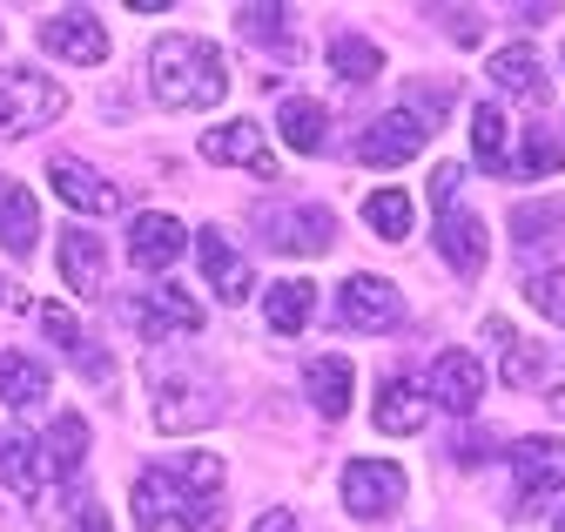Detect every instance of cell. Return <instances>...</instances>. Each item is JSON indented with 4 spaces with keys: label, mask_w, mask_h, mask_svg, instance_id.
<instances>
[{
    "label": "cell",
    "mask_w": 565,
    "mask_h": 532,
    "mask_svg": "<svg viewBox=\"0 0 565 532\" xmlns=\"http://www.w3.org/2000/svg\"><path fill=\"white\" fill-rule=\"evenodd\" d=\"M149 88L156 102L169 108H216L230 95V68H223V54L195 41V34H162L156 54H149Z\"/></svg>",
    "instance_id": "6da1fadb"
},
{
    "label": "cell",
    "mask_w": 565,
    "mask_h": 532,
    "mask_svg": "<svg viewBox=\"0 0 565 532\" xmlns=\"http://www.w3.org/2000/svg\"><path fill=\"white\" fill-rule=\"evenodd\" d=\"M216 405H223V391H216V377H209L202 364H189V358H162L156 371H149V412H156V432H195V425H209L216 418Z\"/></svg>",
    "instance_id": "7a4b0ae2"
},
{
    "label": "cell",
    "mask_w": 565,
    "mask_h": 532,
    "mask_svg": "<svg viewBox=\"0 0 565 532\" xmlns=\"http://www.w3.org/2000/svg\"><path fill=\"white\" fill-rule=\"evenodd\" d=\"M445 108H451V95H445V88L424 95V108H417V102L391 108L384 121H371L364 136H358V156H364L371 169H397V162H411L424 142H431V128L445 121Z\"/></svg>",
    "instance_id": "3957f363"
},
{
    "label": "cell",
    "mask_w": 565,
    "mask_h": 532,
    "mask_svg": "<svg viewBox=\"0 0 565 532\" xmlns=\"http://www.w3.org/2000/svg\"><path fill=\"white\" fill-rule=\"evenodd\" d=\"M135 519H141V532H216V512L195 506V492L169 465H149L135 479Z\"/></svg>",
    "instance_id": "277c9868"
},
{
    "label": "cell",
    "mask_w": 565,
    "mask_h": 532,
    "mask_svg": "<svg viewBox=\"0 0 565 532\" xmlns=\"http://www.w3.org/2000/svg\"><path fill=\"white\" fill-rule=\"evenodd\" d=\"M67 108V95L34 68H0V142H28Z\"/></svg>",
    "instance_id": "5b68a950"
},
{
    "label": "cell",
    "mask_w": 565,
    "mask_h": 532,
    "mask_svg": "<svg viewBox=\"0 0 565 532\" xmlns=\"http://www.w3.org/2000/svg\"><path fill=\"white\" fill-rule=\"evenodd\" d=\"M41 47L67 68H95V61H108V28L95 21V8H61L41 21Z\"/></svg>",
    "instance_id": "8992f818"
},
{
    "label": "cell",
    "mask_w": 565,
    "mask_h": 532,
    "mask_svg": "<svg viewBox=\"0 0 565 532\" xmlns=\"http://www.w3.org/2000/svg\"><path fill=\"white\" fill-rule=\"evenodd\" d=\"M404 506V465H391V458H358L343 472V512L350 519H384V512H397Z\"/></svg>",
    "instance_id": "52a82bcc"
},
{
    "label": "cell",
    "mask_w": 565,
    "mask_h": 532,
    "mask_svg": "<svg viewBox=\"0 0 565 532\" xmlns=\"http://www.w3.org/2000/svg\"><path fill=\"white\" fill-rule=\"evenodd\" d=\"M337 323H343V330H397V323H404L397 284H384V277H350V284L337 290Z\"/></svg>",
    "instance_id": "ba28073f"
},
{
    "label": "cell",
    "mask_w": 565,
    "mask_h": 532,
    "mask_svg": "<svg viewBox=\"0 0 565 532\" xmlns=\"http://www.w3.org/2000/svg\"><path fill=\"white\" fill-rule=\"evenodd\" d=\"M182 249H189V230L175 216H162V210H141L128 223V263L135 270H169Z\"/></svg>",
    "instance_id": "9c48e42d"
},
{
    "label": "cell",
    "mask_w": 565,
    "mask_h": 532,
    "mask_svg": "<svg viewBox=\"0 0 565 532\" xmlns=\"http://www.w3.org/2000/svg\"><path fill=\"white\" fill-rule=\"evenodd\" d=\"M202 156H209V162H223V169L276 175V156H269V142H263V128H256V121H223V128H209V136H202Z\"/></svg>",
    "instance_id": "30bf717a"
},
{
    "label": "cell",
    "mask_w": 565,
    "mask_h": 532,
    "mask_svg": "<svg viewBox=\"0 0 565 532\" xmlns=\"http://www.w3.org/2000/svg\"><path fill=\"white\" fill-rule=\"evenodd\" d=\"M135 310V330H141V338H189V330H202V310H195V297L189 290H175V284H162L156 297H135L128 304Z\"/></svg>",
    "instance_id": "8fae6325"
},
{
    "label": "cell",
    "mask_w": 565,
    "mask_h": 532,
    "mask_svg": "<svg viewBox=\"0 0 565 532\" xmlns=\"http://www.w3.org/2000/svg\"><path fill=\"white\" fill-rule=\"evenodd\" d=\"M47 182H54L61 203L82 210V216H115V210H121V189H115L108 175H95L88 162H67V156H61V162L47 169Z\"/></svg>",
    "instance_id": "7c38bea8"
},
{
    "label": "cell",
    "mask_w": 565,
    "mask_h": 532,
    "mask_svg": "<svg viewBox=\"0 0 565 532\" xmlns=\"http://www.w3.org/2000/svg\"><path fill=\"white\" fill-rule=\"evenodd\" d=\"M41 486H54V479H67V472H82V458H88V418L82 412H61V418H47V432H41Z\"/></svg>",
    "instance_id": "4fadbf2b"
},
{
    "label": "cell",
    "mask_w": 565,
    "mask_h": 532,
    "mask_svg": "<svg viewBox=\"0 0 565 532\" xmlns=\"http://www.w3.org/2000/svg\"><path fill=\"white\" fill-rule=\"evenodd\" d=\"M512 236L525 256H539L545 270H558V256H565V203H519L512 210Z\"/></svg>",
    "instance_id": "5bb4252c"
},
{
    "label": "cell",
    "mask_w": 565,
    "mask_h": 532,
    "mask_svg": "<svg viewBox=\"0 0 565 532\" xmlns=\"http://www.w3.org/2000/svg\"><path fill=\"white\" fill-rule=\"evenodd\" d=\"M512 479H519L525 499L558 492L565 486V438H525V445H512Z\"/></svg>",
    "instance_id": "9a60e30c"
},
{
    "label": "cell",
    "mask_w": 565,
    "mask_h": 532,
    "mask_svg": "<svg viewBox=\"0 0 565 532\" xmlns=\"http://www.w3.org/2000/svg\"><path fill=\"white\" fill-rule=\"evenodd\" d=\"M263 243L276 256H310V249H330V216L297 203L290 216H263Z\"/></svg>",
    "instance_id": "2e32d148"
},
{
    "label": "cell",
    "mask_w": 565,
    "mask_h": 532,
    "mask_svg": "<svg viewBox=\"0 0 565 532\" xmlns=\"http://www.w3.org/2000/svg\"><path fill=\"white\" fill-rule=\"evenodd\" d=\"M431 397H438L445 412H458V418H465L478 397H484V364H478L471 351H445V358L431 364Z\"/></svg>",
    "instance_id": "e0dca14e"
},
{
    "label": "cell",
    "mask_w": 565,
    "mask_h": 532,
    "mask_svg": "<svg viewBox=\"0 0 565 532\" xmlns=\"http://www.w3.org/2000/svg\"><path fill=\"white\" fill-rule=\"evenodd\" d=\"M438 256L451 263V270L478 277V270H484V256H491L484 223H478V216H465V210H438Z\"/></svg>",
    "instance_id": "ac0fdd59"
},
{
    "label": "cell",
    "mask_w": 565,
    "mask_h": 532,
    "mask_svg": "<svg viewBox=\"0 0 565 532\" xmlns=\"http://www.w3.org/2000/svg\"><path fill=\"white\" fill-rule=\"evenodd\" d=\"M195 249H202V270H209V284H216V297H223V304H243V297H249V263L230 249V236H223V230H202Z\"/></svg>",
    "instance_id": "d6986e66"
},
{
    "label": "cell",
    "mask_w": 565,
    "mask_h": 532,
    "mask_svg": "<svg viewBox=\"0 0 565 532\" xmlns=\"http://www.w3.org/2000/svg\"><path fill=\"white\" fill-rule=\"evenodd\" d=\"M47 391H54V371H47L41 358H28V351H0V397H8L14 412H34Z\"/></svg>",
    "instance_id": "ffe728a7"
},
{
    "label": "cell",
    "mask_w": 565,
    "mask_h": 532,
    "mask_svg": "<svg viewBox=\"0 0 565 532\" xmlns=\"http://www.w3.org/2000/svg\"><path fill=\"white\" fill-rule=\"evenodd\" d=\"M310 310H317V284L310 277H282V284H269V297H263V317H269V330H303L310 323Z\"/></svg>",
    "instance_id": "44dd1931"
},
{
    "label": "cell",
    "mask_w": 565,
    "mask_h": 532,
    "mask_svg": "<svg viewBox=\"0 0 565 532\" xmlns=\"http://www.w3.org/2000/svg\"><path fill=\"white\" fill-rule=\"evenodd\" d=\"M102 243L88 236V230H67L61 236V277H67V290H82V297H95L102 290Z\"/></svg>",
    "instance_id": "7402d4cb"
},
{
    "label": "cell",
    "mask_w": 565,
    "mask_h": 532,
    "mask_svg": "<svg viewBox=\"0 0 565 532\" xmlns=\"http://www.w3.org/2000/svg\"><path fill=\"white\" fill-rule=\"evenodd\" d=\"M34 236H41V203H34V195L28 189H0V243H8L14 256H28L34 249Z\"/></svg>",
    "instance_id": "603a6c76"
},
{
    "label": "cell",
    "mask_w": 565,
    "mask_h": 532,
    "mask_svg": "<svg viewBox=\"0 0 565 532\" xmlns=\"http://www.w3.org/2000/svg\"><path fill=\"white\" fill-rule=\"evenodd\" d=\"M350 384H358V377H350L343 358H317V364L303 371V391H310V405H317L323 418H343V412H350Z\"/></svg>",
    "instance_id": "cb8c5ba5"
},
{
    "label": "cell",
    "mask_w": 565,
    "mask_h": 532,
    "mask_svg": "<svg viewBox=\"0 0 565 532\" xmlns=\"http://www.w3.org/2000/svg\"><path fill=\"white\" fill-rule=\"evenodd\" d=\"M377 425H384L391 438H411V432L424 425V391H417L411 377H391V384L377 391Z\"/></svg>",
    "instance_id": "d4e9b609"
},
{
    "label": "cell",
    "mask_w": 565,
    "mask_h": 532,
    "mask_svg": "<svg viewBox=\"0 0 565 532\" xmlns=\"http://www.w3.org/2000/svg\"><path fill=\"white\" fill-rule=\"evenodd\" d=\"M0 479H8V492H21V499L41 492V451H34L28 432H8V438H0Z\"/></svg>",
    "instance_id": "484cf974"
},
{
    "label": "cell",
    "mask_w": 565,
    "mask_h": 532,
    "mask_svg": "<svg viewBox=\"0 0 565 532\" xmlns=\"http://www.w3.org/2000/svg\"><path fill=\"white\" fill-rule=\"evenodd\" d=\"M330 68H337L343 82H377L384 54H377V41H364V34H330Z\"/></svg>",
    "instance_id": "4316f807"
},
{
    "label": "cell",
    "mask_w": 565,
    "mask_h": 532,
    "mask_svg": "<svg viewBox=\"0 0 565 532\" xmlns=\"http://www.w3.org/2000/svg\"><path fill=\"white\" fill-rule=\"evenodd\" d=\"M323 136H330V121H323V108H317V102H303V95L282 102V142H290V149L317 156V149H323Z\"/></svg>",
    "instance_id": "83f0119b"
},
{
    "label": "cell",
    "mask_w": 565,
    "mask_h": 532,
    "mask_svg": "<svg viewBox=\"0 0 565 532\" xmlns=\"http://www.w3.org/2000/svg\"><path fill=\"white\" fill-rule=\"evenodd\" d=\"M471 156L491 169V175H505V115L499 108H471Z\"/></svg>",
    "instance_id": "f1b7e54d"
},
{
    "label": "cell",
    "mask_w": 565,
    "mask_h": 532,
    "mask_svg": "<svg viewBox=\"0 0 565 532\" xmlns=\"http://www.w3.org/2000/svg\"><path fill=\"white\" fill-rule=\"evenodd\" d=\"M491 82L525 88V95H545V68H539L532 47H499V54H491Z\"/></svg>",
    "instance_id": "f546056e"
},
{
    "label": "cell",
    "mask_w": 565,
    "mask_h": 532,
    "mask_svg": "<svg viewBox=\"0 0 565 532\" xmlns=\"http://www.w3.org/2000/svg\"><path fill=\"white\" fill-rule=\"evenodd\" d=\"M364 223L377 230V236H411V195L404 189H377V195H364Z\"/></svg>",
    "instance_id": "4dcf8cb0"
},
{
    "label": "cell",
    "mask_w": 565,
    "mask_h": 532,
    "mask_svg": "<svg viewBox=\"0 0 565 532\" xmlns=\"http://www.w3.org/2000/svg\"><path fill=\"white\" fill-rule=\"evenodd\" d=\"M236 28H243L249 41L290 47V34H297V8H236Z\"/></svg>",
    "instance_id": "1f68e13d"
},
{
    "label": "cell",
    "mask_w": 565,
    "mask_h": 532,
    "mask_svg": "<svg viewBox=\"0 0 565 532\" xmlns=\"http://www.w3.org/2000/svg\"><path fill=\"white\" fill-rule=\"evenodd\" d=\"M525 304L545 310L552 323H565V270H532L525 277Z\"/></svg>",
    "instance_id": "d6a6232c"
},
{
    "label": "cell",
    "mask_w": 565,
    "mask_h": 532,
    "mask_svg": "<svg viewBox=\"0 0 565 532\" xmlns=\"http://www.w3.org/2000/svg\"><path fill=\"white\" fill-rule=\"evenodd\" d=\"M169 472L202 499V492H223V458L216 451H195V458H182V465H169Z\"/></svg>",
    "instance_id": "836d02e7"
},
{
    "label": "cell",
    "mask_w": 565,
    "mask_h": 532,
    "mask_svg": "<svg viewBox=\"0 0 565 532\" xmlns=\"http://www.w3.org/2000/svg\"><path fill=\"white\" fill-rule=\"evenodd\" d=\"M565 162V149L552 142V136H525V149H519V162L505 169V175H552Z\"/></svg>",
    "instance_id": "e575fe53"
},
{
    "label": "cell",
    "mask_w": 565,
    "mask_h": 532,
    "mask_svg": "<svg viewBox=\"0 0 565 532\" xmlns=\"http://www.w3.org/2000/svg\"><path fill=\"white\" fill-rule=\"evenodd\" d=\"M491 338H499V344H505V384H532V377H539V364H545L539 351H525V344L512 338V330H505V323H491Z\"/></svg>",
    "instance_id": "d590c367"
},
{
    "label": "cell",
    "mask_w": 565,
    "mask_h": 532,
    "mask_svg": "<svg viewBox=\"0 0 565 532\" xmlns=\"http://www.w3.org/2000/svg\"><path fill=\"white\" fill-rule=\"evenodd\" d=\"M34 317H41V330H47L54 344H67V351L82 344V323H75V310H67V304H34Z\"/></svg>",
    "instance_id": "8d00e7d4"
},
{
    "label": "cell",
    "mask_w": 565,
    "mask_h": 532,
    "mask_svg": "<svg viewBox=\"0 0 565 532\" xmlns=\"http://www.w3.org/2000/svg\"><path fill=\"white\" fill-rule=\"evenodd\" d=\"M67 532H115L102 506H75V519H67Z\"/></svg>",
    "instance_id": "74e56055"
},
{
    "label": "cell",
    "mask_w": 565,
    "mask_h": 532,
    "mask_svg": "<svg viewBox=\"0 0 565 532\" xmlns=\"http://www.w3.org/2000/svg\"><path fill=\"white\" fill-rule=\"evenodd\" d=\"M249 532H297V519H290V512H263Z\"/></svg>",
    "instance_id": "f35d334b"
},
{
    "label": "cell",
    "mask_w": 565,
    "mask_h": 532,
    "mask_svg": "<svg viewBox=\"0 0 565 532\" xmlns=\"http://www.w3.org/2000/svg\"><path fill=\"white\" fill-rule=\"evenodd\" d=\"M445 21H451V28H458V34H465V47H471V41H478V14H458V8H451V14H445Z\"/></svg>",
    "instance_id": "ab89813d"
},
{
    "label": "cell",
    "mask_w": 565,
    "mask_h": 532,
    "mask_svg": "<svg viewBox=\"0 0 565 532\" xmlns=\"http://www.w3.org/2000/svg\"><path fill=\"white\" fill-rule=\"evenodd\" d=\"M558 532H565V512H558Z\"/></svg>",
    "instance_id": "60d3db41"
},
{
    "label": "cell",
    "mask_w": 565,
    "mask_h": 532,
    "mask_svg": "<svg viewBox=\"0 0 565 532\" xmlns=\"http://www.w3.org/2000/svg\"><path fill=\"white\" fill-rule=\"evenodd\" d=\"M0 189H8V182H0Z\"/></svg>",
    "instance_id": "b9f144b4"
}]
</instances>
